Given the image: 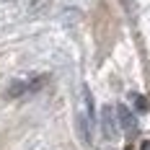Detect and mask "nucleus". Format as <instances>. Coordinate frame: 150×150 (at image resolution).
Instances as JSON below:
<instances>
[{"label": "nucleus", "instance_id": "obj_4", "mask_svg": "<svg viewBox=\"0 0 150 150\" xmlns=\"http://www.w3.org/2000/svg\"><path fill=\"white\" fill-rule=\"evenodd\" d=\"M132 104H135L137 111H148V101H145L142 93H132Z\"/></svg>", "mask_w": 150, "mask_h": 150}, {"label": "nucleus", "instance_id": "obj_5", "mask_svg": "<svg viewBox=\"0 0 150 150\" xmlns=\"http://www.w3.org/2000/svg\"><path fill=\"white\" fill-rule=\"evenodd\" d=\"M140 150H150V140H148V142H142V145H140Z\"/></svg>", "mask_w": 150, "mask_h": 150}, {"label": "nucleus", "instance_id": "obj_1", "mask_svg": "<svg viewBox=\"0 0 150 150\" xmlns=\"http://www.w3.org/2000/svg\"><path fill=\"white\" fill-rule=\"evenodd\" d=\"M101 129H104L106 140H117L119 119H117V109H114V106H104V109H101Z\"/></svg>", "mask_w": 150, "mask_h": 150}, {"label": "nucleus", "instance_id": "obj_3", "mask_svg": "<svg viewBox=\"0 0 150 150\" xmlns=\"http://www.w3.org/2000/svg\"><path fill=\"white\" fill-rule=\"evenodd\" d=\"M75 127H78V132H80V140L91 145V117H86L83 111H78L75 114Z\"/></svg>", "mask_w": 150, "mask_h": 150}, {"label": "nucleus", "instance_id": "obj_2", "mask_svg": "<svg viewBox=\"0 0 150 150\" xmlns=\"http://www.w3.org/2000/svg\"><path fill=\"white\" fill-rule=\"evenodd\" d=\"M117 119H119V127L127 132V135H135V132H137V119H135V114H132L124 104L117 106Z\"/></svg>", "mask_w": 150, "mask_h": 150}]
</instances>
